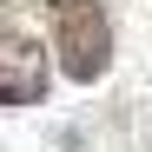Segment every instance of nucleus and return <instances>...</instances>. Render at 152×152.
Instances as JSON below:
<instances>
[{"instance_id": "nucleus-2", "label": "nucleus", "mask_w": 152, "mask_h": 152, "mask_svg": "<svg viewBox=\"0 0 152 152\" xmlns=\"http://www.w3.org/2000/svg\"><path fill=\"white\" fill-rule=\"evenodd\" d=\"M46 99V53L13 20H0V106H40Z\"/></svg>"}, {"instance_id": "nucleus-1", "label": "nucleus", "mask_w": 152, "mask_h": 152, "mask_svg": "<svg viewBox=\"0 0 152 152\" xmlns=\"http://www.w3.org/2000/svg\"><path fill=\"white\" fill-rule=\"evenodd\" d=\"M46 13H53L60 66H66L80 86H93L99 73L113 66V27H106V7H99V0H46Z\"/></svg>"}]
</instances>
